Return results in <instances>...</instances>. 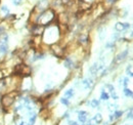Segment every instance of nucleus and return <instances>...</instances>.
Returning a JSON list of instances; mask_svg holds the SVG:
<instances>
[{"instance_id": "39448f33", "label": "nucleus", "mask_w": 133, "mask_h": 125, "mask_svg": "<svg viewBox=\"0 0 133 125\" xmlns=\"http://www.w3.org/2000/svg\"><path fill=\"white\" fill-rule=\"evenodd\" d=\"M102 122V115L99 113L95 114L94 117L92 118V119L90 120V125H97V124H100Z\"/></svg>"}, {"instance_id": "4be33fe9", "label": "nucleus", "mask_w": 133, "mask_h": 125, "mask_svg": "<svg viewBox=\"0 0 133 125\" xmlns=\"http://www.w3.org/2000/svg\"><path fill=\"white\" fill-rule=\"evenodd\" d=\"M110 96L113 99H115V100H117V99H119V95L117 94V92L116 91H114V92H112V93H110Z\"/></svg>"}, {"instance_id": "1a4fd4ad", "label": "nucleus", "mask_w": 133, "mask_h": 125, "mask_svg": "<svg viewBox=\"0 0 133 125\" xmlns=\"http://www.w3.org/2000/svg\"><path fill=\"white\" fill-rule=\"evenodd\" d=\"M129 84V79L127 77H122L120 78V80H119V85L122 86V87H127Z\"/></svg>"}, {"instance_id": "cd10ccee", "label": "nucleus", "mask_w": 133, "mask_h": 125, "mask_svg": "<svg viewBox=\"0 0 133 125\" xmlns=\"http://www.w3.org/2000/svg\"><path fill=\"white\" fill-rule=\"evenodd\" d=\"M130 37H133V31H132L131 34H130Z\"/></svg>"}, {"instance_id": "f03ea898", "label": "nucleus", "mask_w": 133, "mask_h": 125, "mask_svg": "<svg viewBox=\"0 0 133 125\" xmlns=\"http://www.w3.org/2000/svg\"><path fill=\"white\" fill-rule=\"evenodd\" d=\"M130 24L129 23H122V22H118L115 25V30L117 32H123V31H126L130 28Z\"/></svg>"}, {"instance_id": "20e7f679", "label": "nucleus", "mask_w": 133, "mask_h": 125, "mask_svg": "<svg viewBox=\"0 0 133 125\" xmlns=\"http://www.w3.org/2000/svg\"><path fill=\"white\" fill-rule=\"evenodd\" d=\"M81 84H82V87H83L84 89H90V88H92L94 82H93V80H92L91 78H86V79H84V80L81 82Z\"/></svg>"}, {"instance_id": "5701e85b", "label": "nucleus", "mask_w": 133, "mask_h": 125, "mask_svg": "<svg viewBox=\"0 0 133 125\" xmlns=\"http://www.w3.org/2000/svg\"><path fill=\"white\" fill-rule=\"evenodd\" d=\"M80 42L83 43V44L87 43V36H86V35H82V36L80 37Z\"/></svg>"}, {"instance_id": "7ed1b4c3", "label": "nucleus", "mask_w": 133, "mask_h": 125, "mask_svg": "<svg viewBox=\"0 0 133 125\" xmlns=\"http://www.w3.org/2000/svg\"><path fill=\"white\" fill-rule=\"evenodd\" d=\"M101 69H103V64H98V62H94L93 65L90 67V69H89V71H90V73L92 75H96L98 72H99Z\"/></svg>"}, {"instance_id": "f3484780", "label": "nucleus", "mask_w": 133, "mask_h": 125, "mask_svg": "<svg viewBox=\"0 0 133 125\" xmlns=\"http://www.w3.org/2000/svg\"><path fill=\"white\" fill-rule=\"evenodd\" d=\"M64 66H66L67 68H72L73 67V62L70 58H67L66 61H64Z\"/></svg>"}, {"instance_id": "412c9836", "label": "nucleus", "mask_w": 133, "mask_h": 125, "mask_svg": "<svg viewBox=\"0 0 133 125\" xmlns=\"http://www.w3.org/2000/svg\"><path fill=\"white\" fill-rule=\"evenodd\" d=\"M1 11H2V13H4V15H8L9 13V8L6 5H3L1 7Z\"/></svg>"}, {"instance_id": "393cba45", "label": "nucleus", "mask_w": 133, "mask_h": 125, "mask_svg": "<svg viewBox=\"0 0 133 125\" xmlns=\"http://www.w3.org/2000/svg\"><path fill=\"white\" fill-rule=\"evenodd\" d=\"M22 2H23V0H12V4L15 5V6L20 5L22 4Z\"/></svg>"}, {"instance_id": "2eb2a0df", "label": "nucleus", "mask_w": 133, "mask_h": 125, "mask_svg": "<svg viewBox=\"0 0 133 125\" xmlns=\"http://www.w3.org/2000/svg\"><path fill=\"white\" fill-rule=\"evenodd\" d=\"M90 106H91V108H98L99 107V100L96 99H93L90 102Z\"/></svg>"}, {"instance_id": "6e6552de", "label": "nucleus", "mask_w": 133, "mask_h": 125, "mask_svg": "<svg viewBox=\"0 0 133 125\" xmlns=\"http://www.w3.org/2000/svg\"><path fill=\"white\" fill-rule=\"evenodd\" d=\"M13 102H15V99H13L12 98H9L8 95L3 96V99H2V104H3V105H4L5 107H9V106H11Z\"/></svg>"}, {"instance_id": "bb28decb", "label": "nucleus", "mask_w": 133, "mask_h": 125, "mask_svg": "<svg viewBox=\"0 0 133 125\" xmlns=\"http://www.w3.org/2000/svg\"><path fill=\"white\" fill-rule=\"evenodd\" d=\"M3 31H4V29H3L2 27H0V34H1V33L3 32Z\"/></svg>"}, {"instance_id": "423d86ee", "label": "nucleus", "mask_w": 133, "mask_h": 125, "mask_svg": "<svg viewBox=\"0 0 133 125\" xmlns=\"http://www.w3.org/2000/svg\"><path fill=\"white\" fill-rule=\"evenodd\" d=\"M87 118H88V113L86 111H79V112H78V120H79L81 123L86 122Z\"/></svg>"}, {"instance_id": "6ab92c4d", "label": "nucleus", "mask_w": 133, "mask_h": 125, "mask_svg": "<svg viewBox=\"0 0 133 125\" xmlns=\"http://www.w3.org/2000/svg\"><path fill=\"white\" fill-rule=\"evenodd\" d=\"M105 88L108 89V93H112V92L116 91V90H115V87H114V86H113L112 84H107V85H105Z\"/></svg>"}, {"instance_id": "a211bd4d", "label": "nucleus", "mask_w": 133, "mask_h": 125, "mask_svg": "<svg viewBox=\"0 0 133 125\" xmlns=\"http://www.w3.org/2000/svg\"><path fill=\"white\" fill-rule=\"evenodd\" d=\"M60 103L63 104V105H64V106H69V105H70V100H69V99L64 98V96L60 99Z\"/></svg>"}, {"instance_id": "4468645a", "label": "nucleus", "mask_w": 133, "mask_h": 125, "mask_svg": "<svg viewBox=\"0 0 133 125\" xmlns=\"http://www.w3.org/2000/svg\"><path fill=\"white\" fill-rule=\"evenodd\" d=\"M126 74H127L129 77H133V65H129L127 68H126Z\"/></svg>"}, {"instance_id": "ddd939ff", "label": "nucleus", "mask_w": 133, "mask_h": 125, "mask_svg": "<svg viewBox=\"0 0 133 125\" xmlns=\"http://www.w3.org/2000/svg\"><path fill=\"white\" fill-rule=\"evenodd\" d=\"M108 99H110V93L107 92L105 90H102L100 93V99L101 100H108Z\"/></svg>"}, {"instance_id": "9b49d317", "label": "nucleus", "mask_w": 133, "mask_h": 125, "mask_svg": "<svg viewBox=\"0 0 133 125\" xmlns=\"http://www.w3.org/2000/svg\"><path fill=\"white\" fill-rule=\"evenodd\" d=\"M75 95V90L74 89H68L66 90V92H64V98H67V99H72L73 96Z\"/></svg>"}, {"instance_id": "f257e3e1", "label": "nucleus", "mask_w": 133, "mask_h": 125, "mask_svg": "<svg viewBox=\"0 0 133 125\" xmlns=\"http://www.w3.org/2000/svg\"><path fill=\"white\" fill-rule=\"evenodd\" d=\"M8 51V36L7 34H3L0 39V52L6 53Z\"/></svg>"}, {"instance_id": "f8f14e48", "label": "nucleus", "mask_w": 133, "mask_h": 125, "mask_svg": "<svg viewBox=\"0 0 133 125\" xmlns=\"http://www.w3.org/2000/svg\"><path fill=\"white\" fill-rule=\"evenodd\" d=\"M123 92H124V95L127 96V98H130V99H133V91L131 89H129L128 87H125L124 90H123Z\"/></svg>"}, {"instance_id": "c85d7f7f", "label": "nucleus", "mask_w": 133, "mask_h": 125, "mask_svg": "<svg viewBox=\"0 0 133 125\" xmlns=\"http://www.w3.org/2000/svg\"><path fill=\"white\" fill-rule=\"evenodd\" d=\"M82 125H90L89 123H84V124H82Z\"/></svg>"}, {"instance_id": "dca6fc26", "label": "nucleus", "mask_w": 133, "mask_h": 125, "mask_svg": "<svg viewBox=\"0 0 133 125\" xmlns=\"http://www.w3.org/2000/svg\"><path fill=\"white\" fill-rule=\"evenodd\" d=\"M117 109H118V105H116V104H110L108 105V110L111 112H115V111H117Z\"/></svg>"}, {"instance_id": "a878e982", "label": "nucleus", "mask_w": 133, "mask_h": 125, "mask_svg": "<svg viewBox=\"0 0 133 125\" xmlns=\"http://www.w3.org/2000/svg\"><path fill=\"white\" fill-rule=\"evenodd\" d=\"M68 125H79L76 121H72V120H69V122H68Z\"/></svg>"}, {"instance_id": "aec40b11", "label": "nucleus", "mask_w": 133, "mask_h": 125, "mask_svg": "<svg viewBox=\"0 0 133 125\" xmlns=\"http://www.w3.org/2000/svg\"><path fill=\"white\" fill-rule=\"evenodd\" d=\"M104 38H105V29H101L99 31V39L103 40Z\"/></svg>"}, {"instance_id": "9d476101", "label": "nucleus", "mask_w": 133, "mask_h": 125, "mask_svg": "<svg viewBox=\"0 0 133 125\" xmlns=\"http://www.w3.org/2000/svg\"><path fill=\"white\" fill-rule=\"evenodd\" d=\"M122 115H123V112H122V111H115L114 114L110 115V120H111V121L116 120V119H118V118H120Z\"/></svg>"}, {"instance_id": "b1692460", "label": "nucleus", "mask_w": 133, "mask_h": 125, "mask_svg": "<svg viewBox=\"0 0 133 125\" xmlns=\"http://www.w3.org/2000/svg\"><path fill=\"white\" fill-rule=\"evenodd\" d=\"M127 119L133 120V109H131V110L128 112V114H127Z\"/></svg>"}, {"instance_id": "0eeeda50", "label": "nucleus", "mask_w": 133, "mask_h": 125, "mask_svg": "<svg viewBox=\"0 0 133 125\" xmlns=\"http://www.w3.org/2000/svg\"><path fill=\"white\" fill-rule=\"evenodd\" d=\"M128 55V50L126 49V50H124L123 52H121V53H119L117 57H116V58H115V62H117V64H119V62H121L123 60H125V57Z\"/></svg>"}]
</instances>
